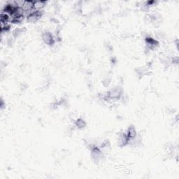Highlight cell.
Instances as JSON below:
<instances>
[{
    "label": "cell",
    "mask_w": 179,
    "mask_h": 179,
    "mask_svg": "<svg viewBox=\"0 0 179 179\" xmlns=\"http://www.w3.org/2000/svg\"><path fill=\"white\" fill-rule=\"evenodd\" d=\"M42 38L44 40L45 44L47 45H53L55 43V40L54 36L51 34L50 32H44L42 34Z\"/></svg>",
    "instance_id": "6da1fadb"
},
{
    "label": "cell",
    "mask_w": 179,
    "mask_h": 179,
    "mask_svg": "<svg viewBox=\"0 0 179 179\" xmlns=\"http://www.w3.org/2000/svg\"><path fill=\"white\" fill-rule=\"evenodd\" d=\"M129 139L128 138L127 134L121 133L118 137V144L120 146H125L127 144H129Z\"/></svg>",
    "instance_id": "7a4b0ae2"
},
{
    "label": "cell",
    "mask_w": 179,
    "mask_h": 179,
    "mask_svg": "<svg viewBox=\"0 0 179 179\" xmlns=\"http://www.w3.org/2000/svg\"><path fill=\"white\" fill-rule=\"evenodd\" d=\"M126 134H127L128 138L129 139V141H130L132 139H134L137 137V131H136L135 128H134V127H129V129H127V132Z\"/></svg>",
    "instance_id": "3957f363"
},
{
    "label": "cell",
    "mask_w": 179,
    "mask_h": 179,
    "mask_svg": "<svg viewBox=\"0 0 179 179\" xmlns=\"http://www.w3.org/2000/svg\"><path fill=\"white\" fill-rule=\"evenodd\" d=\"M46 1H37L34 2V9L36 11H42L43 8L46 5Z\"/></svg>",
    "instance_id": "277c9868"
},
{
    "label": "cell",
    "mask_w": 179,
    "mask_h": 179,
    "mask_svg": "<svg viewBox=\"0 0 179 179\" xmlns=\"http://www.w3.org/2000/svg\"><path fill=\"white\" fill-rule=\"evenodd\" d=\"M75 125L77 128H78V129H82V128L86 127V123L82 118H78V119L75 122Z\"/></svg>",
    "instance_id": "5b68a950"
}]
</instances>
